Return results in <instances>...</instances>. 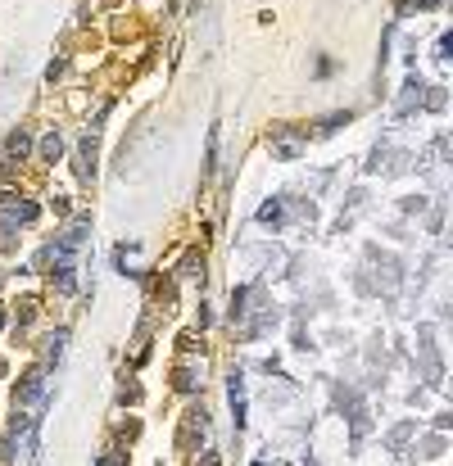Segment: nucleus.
Segmentation results:
<instances>
[{
	"instance_id": "2",
	"label": "nucleus",
	"mask_w": 453,
	"mask_h": 466,
	"mask_svg": "<svg viewBox=\"0 0 453 466\" xmlns=\"http://www.w3.org/2000/svg\"><path fill=\"white\" fill-rule=\"evenodd\" d=\"M41 394H45V371L41 367H32L28 371V376L19 380V385H14V408H32V403H41Z\"/></svg>"
},
{
	"instance_id": "5",
	"label": "nucleus",
	"mask_w": 453,
	"mask_h": 466,
	"mask_svg": "<svg viewBox=\"0 0 453 466\" xmlns=\"http://www.w3.org/2000/svg\"><path fill=\"white\" fill-rule=\"evenodd\" d=\"M59 154H64V141H59V136H54V131H50V136H45V141H41V159H45V163H54V159H59Z\"/></svg>"
},
{
	"instance_id": "4",
	"label": "nucleus",
	"mask_w": 453,
	"mask_h": 466,
	"mask_svg": "<svg viewBox=\"0 0 453 466\" xmlns=\"http://www.w3.org/2000/svg\"><path fill=\"white\" fill-rule=\"evenodd\" d=\"M64 340H68V331H54V335H45V362H59V353H64Z\"/></svg>"
},
{
	"instance_id": "3",
	"label": "nucleus",
	"mask_w": 453,
	"mask_h": 466,
	"mask_svg": "<svg viewBox=\"0 0 453 466\" xmlns=\"http://www.w3.org/2000/svg\"><path fill=\"white\" fill-rule=\"evenodd\" d=\"M77 159H82V163H77V168H82V177L96 173V136H91V131L82 136V145H77Z\"/></svg>"
},
{
	"instance_id": "6",
	"label": "nucleus",
	"mask_w": 453,
	"mask_h": 466,
	"mask_svg": "<svg viewBox=\"0 0 453 466\" xmlns=\"http://www.w3.org/2000/svg\"><path fill=\"white\" fill-rule=\"evenodd\" d=\"M32 317H36V299H23L19 304V326H28Z\"/></svg>"
},
{
	"instance_id": "7",
	"label": "nucleus",
	"mask_w": 453,
	"mask_h": 466,
	"mask_svg": "<svg viewBox=\"0 0 453 466\" xmlns=\"http://www.w3.org/2000/svg\"><path fill=\"white\" fill-rule=\"evenodd\" d=\"M0 326H5V313H0Z\"/></svg>"
},
{
	"instance_id": "1",
	"label": "nucleus",
	"mask_w": 453,
	"mask_h": 466,
	"mask_svg": "<svg viewBox=\"0 0 453 466\" xmlns=\"http://www.w3.org/2000/svg\"><path fill=\"white\" fill-rule=\"evenodd\" d=\"M28 154H32V136H28L23 127H14V131H10V141L0 145V177H10L14 168L28 159Z\"/></svg>"
}]
</instances>
